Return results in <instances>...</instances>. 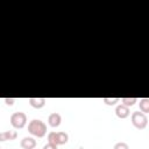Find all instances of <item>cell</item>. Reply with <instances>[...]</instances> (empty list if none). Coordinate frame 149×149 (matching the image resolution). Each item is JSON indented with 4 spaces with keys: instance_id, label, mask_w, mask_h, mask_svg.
<instances>
[{
    "instance_id": "cell-2",
    "label": "cell",
    "mask_w": 149,
    "mask_h": 149,
    "mask_svg": "<svg viewBox=\"0 0 149 149\" xmlns=\"http://www.w3.org/2000/svg\"><path fill=\"white\" fill-rule=\"evenodd\" d=\"M130 121L133 123V126L137 129H144L148 125V118L144 113L137 111V112H133L132 116H130Z\"/></svg>"
},
{
    "instance_id": "cell-14",
    "label": "cell",
    "mask_w": 149,
    "mask_h": 149,
    "mask_svg": "<svg viewBox=\"0 0 149 149\" xmlns=\"http://www.w3.org/2000/svg\"><path fill=\"white\" fill-rule=\"evenodd\" d=\"M113 149H129V146L126 142H118L114 144Z\"/></svg>"
},
{
    "instance_id": "cell-11",
    "label": "cell",
    "mask_w": 149,
    "mask_h": 149,
    "mask_svg": "<svg viewBox=\"0 0 149 149\" xmlns=\"http://www.w3.org/2000/svg\"><path fill=\"white\" fill-rule=\"evenodd\" d=\"M120 101H121L122 105H125L127 107H130V106H134L139 100H137V98H121Z\"/></svg>"
},
{
    "instance_id": "cell-13",
    "label": "cell",
    "mask_w": 149,
    "mask_h": 149,
    "mask_svg": "<svg viewBox=\"0 0 149 149\" xmlns=\"http://www.w3.org/2000/svg\"><path fill=\"white\" fill-rule=\"evenodd\" d=\"M120 100H121V98H104V99H102V101H104L106 105H108V106H114V105H116Z\"/></svg>"
},
{
    "instance_id": "cell-16",
    "label": "cell",
    "mask_w": 149,
    "mask_h": 149,
    "mask_svg": "<svg viewBox=\"0 0 149 149\" xmlns=\"http://www.w3.org/2000/svg\"><path fill=\"white\" fill-rule=\"evenodd\" d=\"M43 149H57V146L51 144V143H47V144L43 147Z\"/></svg>"
},
{
    "instance_id": "cell-4",
    "label": "cell",
    "mask_w": 149,
    "mask_h": 149,
    "mask_svg": "<svg viewBox=\"0 0 149 149\" xmlns=\"http://www.w3.org/2000/svg\"><path fill=\"white\" fill-rule=\"evenodd\" d=\"M61 122H62V116H61V114L57 113V112H54V113H51V114L48 116V123H49V126L52 127V128L58 127V126L61 125Z\"/></svg>"
},
{
    "instance_id": "cell-12",
    "label": "cell",
    "mask_w": 149,
    "mask_h": 149,
    "mask_svg": "<svg viewBox=\"0 0 149 149\" xmlns=\"http://www.w3.org/2000/svg\"><path fill=\"white\" fill-rule=\"evenodd\" d=\"M48 143L58 146L57 144V132H50L48 134Z\"/></svg>"
},
{
    "instance_id": "cell-7",
    "label": "cell",
    "mask_w": 149,
    "mask_h": 149,
    "mask_svg": "<svg viewBox=\"0 0 149 149\" xmlns=\"http://www.w3.org/2000/svg\"><path fill=\"white\" fill-rule=\"evenodd\" d=\"M17 137V133L16 130H5L2 133H0V141L5 142V141H13Z\"/></svg>"
},
{
    "instance_id": "cell-5",
    "label": "cell",
    "mask_w": 149,
    "mask_h": 149,
    "mask_svg": "<svg viewBox=\"0 0 149 149\" xmlns=\"http://www.w3.org/2000/svg\"><path fill=\"white\" fill-rule=\"evenodd\" d=\"M129 114H130L129 107H127V106H125V105H122V104H120V105H118V106L115 107V115H116L118 118H120V119H126L127 116H129Z\"/></svg>"
},
{
    "instance_id": "cell-3",
    "label": "cell",
    "mask_w": 149,
    "mask_h": 149,
    "mask_svg": "<svg viewBox=\"0 0 149 149\" xmlns=\"http://www.w3.org/2000/svg\"><path fill=\"white\" fill-rule=\"evenodd\" d=\"M27 123V115L23 112H15L10 115V125L15 129H22Z\"/></svg>"
},
{
    "instance_id": "cell-6",
    "label": "cell",
    "mask_w": 149,
    "mask_h": 149,
    "mask_svg": "<svg viewBox=\"0 0 149 149\" xmlns=\"http://www.w3.org/2000/svg\"><path fill=\"white\" fill-rule=\"evenodd\" d=\"M20 146L22 149H34L36 147V140L30 136H26L21 140Z\"/></svg>"
},
{
    "instance_id": "cell-1",
    "label": "cell",
    "mask_w": 149,
    "mask_h": 149,
    "mask_svg": "<svg viewBox=\"0 0 149 149\" xmlns=\"http://www.w3.org/2000/svg\"><path fill=\"white\" fill-rule=\"evenodd\" d=\"M28 132L35 137H43L47 134V125L38 119H34L28 123Z\"/></svg>"
},
{
    "instance_id": "cell-15",
    "label": "cell",
    "mask_w": 149,
    "mask_h": 149,
    "mask_svg": "<svg viewBox=\"0 0 149 149\" xmlns=\"http://www.w3.org/2000/svg\"><path fill=\"white\" fill-rule=\"evenodd\" d=\"M3 101L6 102V105H8V106H13V104H14L15 99H13V98H5V99H3Z\"/></svg>"
},
{
    "instance_id": "cell-10",
    "label": "cell",
    "mask_w": 149,
    "mask_h": 149,
    "mask_svg": "<svg viewBox=\"0 0 149 149\" xmlns=\"http://www.w3.org/2000/svg\"><path fill=\"white\" fill-rule=\"evenodd\" d=\"M69 141V135L65 132H57V144L62 146Z\"/></svg>"
},
{
    "instance_id": "cell-8",
    "label": "cell",
    "mask_w": 149,
    "mask_h": 149,
    "mask_svg": "<svg viewBox=\"0 0 149 149\" xmlns=\"http://www.w3.org/2000/svg\"><path fill=\"white\" fill-rule=\"evenodd\" d=\"M28 102H29V105L31 107H34L36 109H40L45 105L47 100H45V98H29Z\"/></svg>"
},
{
    "instance_id": "cell-9",
    "label": "cell",
    "mask_w": 149,
    "mask_h": 149,
    "mask_svg": "<svg viewBox=\"0 0 149 149\" xmlns=\"http://www.w3.org/2000/svg\"><path fill=\"white\" fill-rule=\"evenodd\" d=\"M139 107H140V111L142 113H144V114L149 113V98H142V99H140Z\"/></svg>"
}]
</instances>
